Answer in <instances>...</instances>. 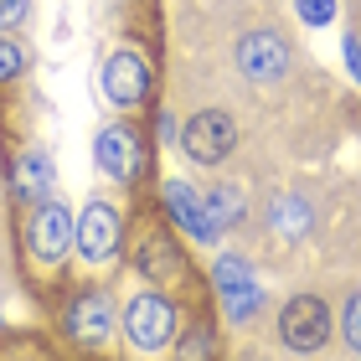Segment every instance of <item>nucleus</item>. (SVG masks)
Segmentation results:
<instances>
[{
    "instance_id": "nucleus-1",
    "label": "nucleus",
    "mask_w": 361,
    "mask_h": 361,
    "mask_svg": "<svg viewBox=\"0 0 361 361\" xmlns=\"http://www.w3.org/2000/svg\"><path fill=\"white\" fill-rule=\"evenodd\" d=\"M73 238H78V217L68 207L57 202V196H47V202H37V212H31L26 222V248L37 264H62V258L73 253Z\"/></svg>"
},
{
    "instance_id": "nucleus-22",
    "label": "nucleus",
    "mask_w": 361,
    "mask_h": 361,
    "mask_svg": "<svg viewBox=\"0 0 361 361\" xmlns=\"http://www.w3.org/2000/svg\"><path fill=\"white\" fill-rule=\"evenodd\" d=\"M160 140H166V145H176V119H171V114L160 119Z\"/></svg>"
},
{
    "instance_id": "nucleus-5",
    "label": "nucleus",
    "mask_w": 361,
    "mask_h": 361,
    "mask_svg": "<svg viewBox=\"0 0 361 361\" xmlns=\"http://www.w3.org/2000/svg\"><path fill=\"white\" fill-rule=\"evenodd\" d=\"M150 83H155L150 57L135 52V47H119V52L104 62V93H109V104H119V109L145 104V98H150Z\"/></svg>"
},
{
    "instance_id": "nucleus-7",
    "label": "nucleus",
    "mask_w": 361,
    "mask_h": 361,
    "mask_svg": "<svg viewBox=\"0 0 361 361\" xmlns=\"http://www.w3.org/2000/svg\"><path fill=\"white\" fill-rule=\"evenodd\" d=\"M119 238H124V222L119 212H114L109 202H88L83 217H78V238L73 248L88 258V264H109L114 253H119Z\"/></svg>"
},
{
    "instance_id": "nucleus-9",
    "label": "nucleus",
    "mask_w": 361,
    "mask_h": 361,
    "mask_svg": "<svg viewBox=\"0 0 361 361\" xmlns=\"http://www.w3.org/2000/svg\"><path fill=\"white\" fill-rule=\"evenodd\" d=\"M68 331H73V341H83V346H104V341H109V331H114V305H109L104 289H83L68 305Z\"/></svg>"
},
{
    "instance_id": "nucleus-3",
    "label": "nucleus",
    "mask_w": 361,
    "mask_h": 361,
    "mask_svg": "<svg viewBox=\"0 0 361 361\" xmlns=\"http://www.w3.org/2000/svg\"><path fill=\"white\" fill-rule=\"evenodd\" d=\"M279 341H284L289 351H320L325 341H331V310H325V300L294 294L284 305V315H279Z\"/></svg>"
},
{
    "instance_id": "nucleus-21",
    "label": "nucleus",
    "mask_w": 361,
    "mask_h": 361,
    "mask_svg": "<svg viewBox=\"0 0 361 361\" xmlns=\"http://www.w3.org/2000/svg\"><path fill=\"white\" fill-rule=\"evenodd\" d=\"M341 52H346V68H351V78L361 83V42H356V37H346V42H341Z\"/></svg>"
},
{
    "instance_id": "nucleus-2",
    "label": "nucleus",
    "mask_w": 361,
    "mask_h": 361,
    "mask_svg": "<svg viewBox=\"0 0 361 361\" xmlns=\"http://www.w3.org/2000/svg\"><path fill=\"white\" fill-rule=\"evenodd\" d=\"M180 145H186V155L196 160V166H217V160H227V155H233V145H238L233 114H227V109L191 114L186 129H180Z\"/></svg>"
},
{
    "instance_id": "nucleus-20",
    "label": "nucleus",
    "mask_w": 361,
    "mask_h": 361,
    "mask_svg": "<svg viewBox=\"0 0 361 361\" xmlns=\"http://www.w3.org/2000/svg\"><path fill=\"white\" fill-rule=\"evenodd\" d=\"M346 346L361 356V294H351V300H346Z\"/></svg>"
},
{
    "instance_id": "nucleus-13",
    "label": "nucleus",
    "mask_w": 361,
    "mask_h": 361,
    "mask_svg": "<svg viewBox=\"0 0 361 361\" xmlns=\"http://www.w3.org/2000/svg\"><path fill=\"white\" fill-rule=\"evenodd\" d=\"M202 207H207V222L217 227H233L238 217H243V191H233V186H217V191H202Z\"/></svg>"
},
{
    "instance_id": "nucleus-11",
    "label": "nucleus",
    "mask_w": 361,
    "mask_h": 361,
    "mask_svg": "<svg viewBox=\"0 0 361 361\" xmlns=\"http://www.w3.org/2000/svg\"><path fill=\"white\" fill-rule=\"evenodd\" d=\"M135 269L145 279H155V284H176L180 274H186V264H180V253H176V243L166 233H145L140 238V253H135Z\"/></svg>"
},
{
    "instance_id": "nucleus-16",
    "label": "nucleus",
    "mask_w": 361,
    "mask_h": 361,
    "mask_svg": "<svg viewBox=\"0 0 361 361\" xmlns=\"http://www.w3.org/2000/svg\"><path fill=\"white\" fill-rule=\"evenodd\" d=\"M212 284H217V294H227V289L258 284V279H253V269H248V258H238V253H222L217 264H212Z\"/></svg>"
},
{
    "instance_id": "nucleus-12",
    "label": "nucleus",
    "mask_w": 361,
    "mask_h": 361,
    "mask_svg": "<svg viewBox=\"0 0 361 361\" xmlns=\"http://www.w3.org/2000/svg\"><path fill=\"white\" fill-rule=\"evenodd\" d=\"M11 186L21 202H47L57 186V171H52V155L47 150H26L21 160H16V171H11Z\"/></svg>"
},
{
    "instance_id": "nucleus-8",
    "label": "nucleus",
    "mask_w": 361,
    "mask_h": 361,
    "mask_svg": "<svg viewBox=\"0 0 361 361\" xmlns=\"http://www.w3.org/2000/svg\"><path fill=\"white\" fill-rule=\"evenodd\" d=\"M238 68L248 83H279L289 73V47L279 31H248L238 42Z\"/></svg>"
},
{
    "instance_id": "nucleus-15",
    "label": "nucleus",
    "mask_w": 361,
    "mask_h": 361,
    "mask_svg": "<svg viewBox=\"0 0 361 361\" xmlns=\"http://www.w3.org/2000/svg\"><path fill=\"white\" fill-rule=\"evenodd\" d=\"M222 310H227V320H233V325H248L258 310H264V289H258V284L227 289V294H222Z\"/></svg>"
},
{
    "instance_id": "nucleus-17",
    "label": "nucleus",
    "mask_w": 361,
    "mask_h": 361,
    "mask_svg": "<svg viewBox=\"0 0 361 361\" xmlns=\"http://www.w3.org/2000/svg\"><path fill=\"white\" fill-rule=\"evenodd\" d=\"M26 68H31V52L16 37H0V83H16Z\"/></svg>"
},
{
    "instance_id": "nucleus-18",
    "label": "nucleus",
    "mask_w": 361,
    "mask_h": 361,
    "mask_svg": "<svg viewBox=\"0 0 361 361\" xmlns=\"http://www.w3.org/2000/svg\"><path fill=\"white\" fill-rule=\"evenodd\" d=\"M26 21H31V0H0V37L21 31Z\"/></svg>"
},
{
    "instance_id": "nucleus-14",
    "label": "nucleus",
    "mask_w": 361,
    "mask_h": 361,
    "mask_svg": "<svg viewBox=\"0 0 361 361\" xmlns=\"http://www.w3.org/2000/svg\"><path fill=\"white\" fill-rule=\"evenodd\" d=\"M274 227H279V233H284V238H305L310 233V207L300 202V196H279V202H274Z\"/></svg>"
},
{
    "instance_id": "nucleus-10",
    "label": "nucleus",
    "mask_w": 361,
    "mask_h": 361,
    "mask_svg": "<svg viewBox=\"0 0 361 361\" xmlns=\"http://www.w3.org/2000/svg\"><path fill=\"white\" fill-rule=\"evenodd\" d=\"M160 202H166V212H171V222L180 227V233H191L196 243H212V238H217V227L207 222L202 191H196L191 180H166V186H160Z\"/></svg>"
},
{
    "instance_id": "nucleus-19",
    "label": "nucleus",
    "mask_w": 361,
    "mask_h": 361,
    "mask_svg": "<svg viewBox=\"0 0 361 361\" xmlns=\"http://www.w3.org/2000/svg\"><path fill=\"white\" fill-rule=\"evenodd\" d=\"M294 11L305 16V26H331V16H336V0H294Z\"/></svg>"
},
{
    "instance_id": "nucleus-6",
    "label": "nucleus",
    "mask_w": 361,
    "mask_h": 361,
    "mask_svg": "<svg viewBox=\"0 0 361 361\" xmlns=\"http://www.w3.org/2000/svg\"><path fill=\"white\" fill-rule=\"evenodd\" d=\"M93 160L109 180H140L145 171V140L129 124H104L93 140Z\"/></svg>"
},
{
    "instance_id": "nucleus-4",
    "label": "nucleus",
    "mask_w": 361,
    "mask_h": 361,
    "mask_svg": "<svg viewBox=\"0 0 361 361\" xmlns=\"http://www.w3.org/2000/svg\"><path fill=\"white\" fill-rule=\"evenodd\" d=\"M124 331H129V341H135L140 351H160L176 336V305L166 294H155V289L135 294V300L124 305Z\"/></svg>"
}]
</instances>
